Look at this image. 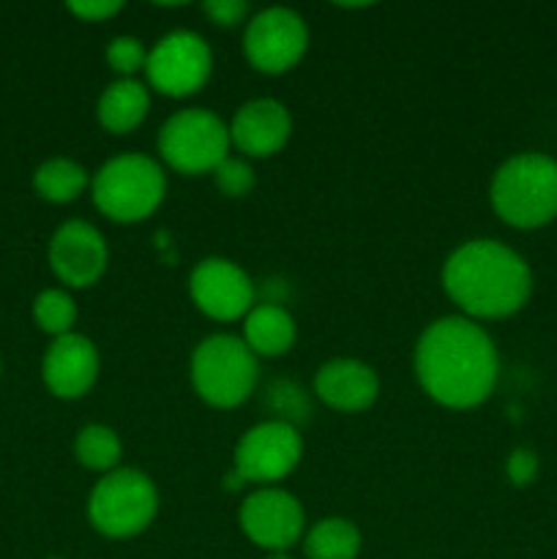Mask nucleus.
Returning <instances> with one entry per match:
<instances>
[{"label": "nucleus", "mask_w": 557, "mask_h": 559, "mask_svg": "<svg viewBox=\"0 0 557 559\" xmlns=\"http://www.w3.org/2000/svg\"><path fill=\"white\" fill-rule=\"evenodd\" d=\"M442 289L467 320H506L524 309L533 273L524 257L491 238L464 240L442 262Z\"/></svg>", "instance_id": "2"}, {"label": "nucleus", "mask_w": 557, "mask_h": 559, "mask_svg": "<svg viewBox=\"0 0 557 559\" xmlns=\"http://www.w3.org/2000/svg\"><path fill=\"white\" fill-rule=\"evenodd\" d=\"M309 49V27L298 11L287 5L262 9L246 22L244 55L260 74L278 76L293 71Z\"/></svg>", "instance_id": "9"}, {"label": "nucleus", "mask_w": 557, "mask_h": 559, "mask_svg": "<svg viewBox=\"0 0 557 559\" xmlns=\"http://www.w3.org/2000/svg\"><path fill=\"white\" fill-rule=\"evenodd\" d=\"M66 9L82 22H104L109 20V16L118 14V11L123 9V3H120V0H74V3H69Z\"/></svg>", "instance_id": "27"}, {"label": "nucleus", "mask_w": 557, "mask_h": 559, "mask_svg": "<svg viewBox=\"0 0 557 559\" xmlns=\"http://www.w3.org/2000/svg\"><path fill=\"white\" fill-rule=\"evenodd\" d=\"M298 325L293 314L278 304H254L244 317V342L257 358H282L293 349Z\"/></svg>", "instance_id": "18"}, {"label": "nucleus", "mask_w": 557, "mask_h": 559, "mask_svg": "<svg viewBox=\"0 0 557 559\" xmlns=\"http://www.w3.org/2000/svg\"><path fill=\"white\" fill-rule=\"evenodd\" d=\"M87 186H91L87 169L69 156L47 158V162L33 173V189H36V194L42 197V200L52 202V205L74 202Z\"/></svg>", "instance_id": "20"}, {"label": "nucleus", "mask_w": 557, "mask_h": 559, "mask_svg": "<svg viewBox=\"0 0 557 559\" xmlns=\"http://www.w3.org/2000/svg\"><path fill=\"white\" fill-rule=\"evenodd\" d=\"M538 453L530 451V448H513L508 453L506 462V475L513 486H530L538 475Z\"/></svg>", "instance_id": "26"}, {"label": "nucleus", "mask_w": 557, "mask_h": 559, "mask_svg": "<svg viewBox=\"0 0 557 559\" xmlns=\"http://www.w3.org/2000/svg\"><path fill=\"white\" fill-rule=\"evenodd\" d=\"M49 559H63V557H49Z\"/></svg>", "instance_id": "29"}, {"label": "nucleus", "mask_w": 557, "mask_h": 559, "mask_svg": "<svg viewBox=\"0 0 557 559\" xmlns=\"http://www.w3.org/2000/svg\"><path fill=\"white\" fill-rule=\"evenodd\" d=\"M74 456L91 473H112L120 467L123 459V442H120L118 431L109 429L104 424H87L76 431L74 440Z\"/></svg>", "instance_id": "21"}, {"label": "nucleus", "mask_w": 557, "mask_h": 559, "mask_svg": "<svg viewBox=\"0 0 557 559\" xmlns=\"http://www.w3.org/2000/svg\"><path fill=\"white\" fill-rule=\"evenodd\" d=\"M202 11L218 27H238L249 20V3L246 0H205Z\"/></svg>", "instance_id": "25"}, {"label": "nucleus", "mask_w": 557, "mask_h": 559, "mask_svg": "<svg viewBox=\"0 0 557 559\" xmlns=\"http://www.w3.org/2000/svg\"><path fill=\"white\" fill-rule=\"evenodd\" d=\"M147 85L169 98H189L208 85L213 52L194 31H173L147 49Z\"/></svg>", "instance_id": "8"}, {"label": "nucleus", "mask_w": 557, "mask_h": 559, "mask_svg": "<svg viewBox=\"0 0 557 559\" xmlns=\"http://www.w3.org/2000/svg\"><path fill=\"white\" fill-rule=\"evenodd\" d=\"M0 371H3V364H0Z\"/></svg>", "instance_id": "30"}, {"label": "nucleus", "mask_w": 557, "mask_h": 559, "mask_svg": "<svg viewBox=\"0 0 557 559\" xmlns=\"http://www.w3.org/2000/svg\"><path fill=\"white\" fill-rule=\"evenodd\" d=\"M102 358H98L96 344L82 333H66L52 338L42 360V380L52 396L74 402L91 393L96 385Z\"/></svg>", "instance_id": "14"}, {"label": "nucleus", "mask_w": 557, "mask_h": 559, "mask_svg": "<svg viewBox=\"0 0 557 559\" xmlns=\"http://www.w3.org/2000/svg\"><path fill=\"white\" fill-rule=\"evenodd\" d=\"M213 180H216V189L222 191L224 197L240 200V197H246L254 189L257 175L244 156H227L216 169H213Z\"/></svg>", "instance_id": "24"}, {"label": "nucleus", "mask_w": 557, "mask_h": 559, "mask_svg": "<svg viewBox=\"0 0 557 559\" xmlns=\"http://www.w3.org/2000/svg\"><path fill=\"white\" fill-rule=\"evenodd\" d=\"M167 194V175L145 153H120L104 162L91 178L96 211L115 224H137L158 211Z\"/></svg>", "instance_id": "4"}, {"label": "nucleus", "mask_w": 557, "mask_h": 559, "mask_svg": "<svg viewBox=\"0 0 557 559\" xmlns=\"http://www.w3.org/2000/svg\"><path fill=\"white\" fill-rule=\"evenodd\" d=\"M189 377L202 402L216 409H233L254 393L260 364L244 338L233 333H213L191 353Z\"/></svg>", "instance_id": "5"}, {"label": "nucleus", "mask_w": 557, "mask_h": 559, "mask_svg": "<svg viewBox=\"0 0 557 559\" xmlns=\"http://www.w3.org/2000/svg\"><path fill=\"white\" fill-rule=\"evenodd\" d=\"M491 211L513 229H538L557 218V158L517 153L491 175Z\"/></svg>", "instance_id": "3"}, {"label": "nucleus", "mask_w": 557, "mask_h": 559, "mask_svg": "<svg viewBox=\"0 0 557 559\" xmlns=\"http://www.w3.org/2000/svg\"><path fill=\"white\" fill-rule=\"evenodd\" d=\"M104 58H107L109 69H112L115 74H120V80H129L137 71H145L147 47L145 41L137 36H115L112 41L107 44Z\"/></svg>", "instance_id": "23"}, {"label": "nucleus", "mask_w": 557, "mask_h": 559, "mask_svg": "<svg viewBox=\"0 0 557 559\" xmlns=\"http://www.w3.org/2000/svg\"><path fill=\"white\" fill-rule=\"evenodd\" d=\"M33 320L49 336H66L76 322V304L66 289L49 287L33 300Z\"/></svg>", "instance_id": "22"}, {"label": "nucleus", "mask_w": 557, "mask_h": 559, "mask_svg": "<svg viewBox=\"0 0 557 559\" xmlns=\"http://www.w3.org/2000/svg\"><path fill=\"white\" fill-rule=\"evenodd\" d=\"M420 391L446 409L481 407L500 374V355L489 333L462 314L429 322L413 353Z\"/></svg>", "instance_id": "1"}, {"label": "nucleus", "mask_w": 557, "mask_h": 559, "mask_svg": "<svg viewBox=\"0 0 557 559\" xmlns=\"http://www.w3.org/2000/svg\"><path fill=\"white\" fill-rule=\"evenodd\" d=\"M189 295L197 309L216 322L244 320L254 309V282L238 262L205 257L189 276Z\"/></svg>", "instance_id": "12"}, {"label": "nucleus", "mask_w": 557, "mask_h": 559, "mask_svg": "<svg viewBox=\"0 0 557 559\" xmlns=\"http://www.w3.org/2000/svg\"><path fill=\"white\" fill-rule=\"evenodd\" d=\"M293 136V115L276 98H251L229 120V142L244 158H271Z\"/></svg>", "instance_id": "15"}, {"label": "nucleus", "mask_w": 557, "mask_h": 559, "mask_svg": "<svg viewBox=\"0 0 557 559\" xmlns=\"http://www.w3.org/2000/svg\"><path fill=\"white\" fill-rule=\"evenodd\" d=\"M315 393L336 413H366L380 396V377L364 360L333 358L317 369Z\"/></svg>", "instance_id": "16"}, {"label": "nucleus", "mask_w": 557, "mask_h": 559, "mask_svg": "<svg viewBox=\"0 0 557 559\" xmlns=\"http://www.w3.org/2000/svg\"><path fill=\"white\" fill-rule=\"evenodd\" d=\"M158 156L180 175L213 173L233 151L229 126L211 109L191 107L169 115L158 129Z\"/></svg>", "instance_id": "7"}, {"label": "nucleus", "mask_w": 557, "mask_h": 559, "mask_svg": "<svg viewBox=\"0 0 557 559\" xmlns=\"http://www.w3.org/2000/svg\"><path fill=\"white\" fill-rule=\"evenodd\" d=\"M240 530L265 551H287L306 535V513L295 495L278 486L251 491L238 511Z\"/></svg>", "instance_id": "11"}, {"label": "nucleus", "mask_w": 557, "mask_h": 559, "mask_svg": "<svg viewBox=\"0 0 557 559\" xmlns=\"http://www.w3.org/2000/svg\"><path fill=\"white\" fill-rule=\"evenodd\" d=\"M158 513V489L142 469L118 467L96 480L87 497V522L112 540L145 533Z\"/></svg>", "instance_id": "6"}, {"label": "nucleus", "mask_w": 557, "mask_h": 559, "mask_svg": "<svg viewBox=\"0 0 557 559\" xmlns=\"http://www.w3.org/2000/svg\"><path fill=\"white\" fill-rule=\"evenodd\" d=\"M304 459V437L295 429V424L282 418L262 420L251 426L235 445V473L244 478V484L254 486H276Z\"/></svg>", "instance_id": "10"}, {"label": "nucleus", "mask_w": 557, "mask_h": 559, "mask_svg": "<svg viewBox=\"0 0 557 559\" xmlns=\"http://www.w3.org/2000/svg\"><path fill=\"white\" fill-rule=\"evenodd\" d=\"M147 109H151V87L129 76L104 87L96 102V120L109 134H131L147 118Z\"/></svg>", "instance_id": "17"}, {"label": "nucleus", "mask_w": 557, "mask_h": 559, "mask_svg": "<svg viewBox=\"0 0 557 559\" xmlns=\"http://www.w3.org/2000/svg\"><path fill=\"white\" fill-rule=\"evenodd\" d=\"M360 530L342 516L320 519L304 535V551L309 559H355L360 555Z\"/></svg>", "instance_id": "19"}, {"label": "nucleus", "mask_w": 557, "mask_h": 559, "mask_svg": "<svg viewBox=\"0 0 557 559\" xmlns=\"http://www.w3.org/2000/svg\"><path fill=\"white\" fill-rule=\"evenodd\" d=\"M109 265V246L91 222L71 218L49 240V267L66 287H93Z\"/></svg>", "instance_id": "13"}, {"label": "nucleus", "mask_w": 557, "mask_h": 559, "mask_svg": "<svg viewBox=\"0 0 557 559\" xmlns=\"http://www.w3.org/2000/svg\"><path fill=\"white\" fill-rule=\"evenodd\" d=\"M268 559H293L287 555V551H273V555H268Z\"/></svg>", "instance_id": "28"}]
</instances>
